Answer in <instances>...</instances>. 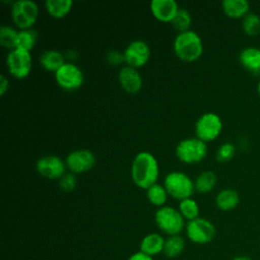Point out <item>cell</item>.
I'll return each mask as SVG.
<instances>
[{
  "instance_id": "cell-16",
  "label": "cell",
  "mask_w": 260,
  "mask_h": 260,
  "mask_svg": "<svg viewBox=\"0 0 260 260\" xmlns=\"http://www.w3.org/2000/svg\"><path fill=\"white\" fill-rule=\"evenodd\" d=\"M166 239L157 233H150L144 236L140 242V251L150 257L164 252Z\"/></svg>"
},
{
  "instance_id": "cell-3",
  "label": "cell",
  "mask_w": 260,
  "mask_h": 260,
  "mask_svg": "<svg viewBox=\"0 0 260 260\" xmlns=\"http://www.w3.org/2000/svg\"><path fill=\"white\" fill-rule=\"evenodd\" d=\"M164 186L170 196L180 201L192 197L195 191L193 180L187 174L180 171H173L167 174Z\"/></svg>"
},
{
  "instance_id": "cell-14",
  "label": "cell",
  "mask_w": 260,
  "mask_h": 260,
  "mask_svg": "<svg viewBox=\"0 0 260 260\" xmlns=\"http://www.w3.org/2000/svg\"><path fill=\"white\" fill-rule=\"evenodd\" d=\"M118 78L122 88L128 93H137L142 87V76L137 68L128 65L122 67L119 71Z\"/></svg>"
},
{
  "instance_id": "cell-33",
  "label": "cell",
  "mask_w": 260,
  "mask_h": 260,
  "mask_svg": "<svg viewBox=\"0 0 260 260\" xmlns=\"http://www.w3.org/2000/svg\"><path fill=\"white\" fill-rule=\"evenodd\" d=\"M127 260H154V259H153V257H150V256L142 253L141 251H139V252H135L132 255H130Z\"/></svg>"
},
{
  "instance_id": "cell-4",
  "label": "cell",
  "mask_w": 260,
  "mask_h": 260,
  "mask_svg": "<svg viewBox=\"0 0 260 260\" xmlns=\"http://www.w3.org/2000/svg\"><path fill=\"white\" fill-rule=\"evenodd\" d=\"M154 221L156 226L168 236L180 235L185 230V219L180 211L172 206L159 207L154 214Z\"/></svg>"
},
{
  "instance_id": "cell-12",
  "label": "cell",
  "mask_w": 260,
  "mask_h": 260,
  "mask_svg": "<svg viewBox=\"0 0 260 260\" xmlns=\"http://www.w3.org/2000/svg\"><path fill=\"white\" fill-rule=\"evenodd\" d=\"M95 160V155L89 149H76L68 153L65 162L71 173L81 174L91 170Z\"/></svg>"
},
{
  "instance_id": "cell-31",
  "label": "cell",
  "mask_w": 260,
  "mask_h": 260,
  "mask_svg": "<svg viewBox=\"0 0 260 260\" xmlns=\"http://www.w3.org/2000/svg\"><path fill=\"white\" fill-rule=\"evenodd\" d=\"M76 178L73 173H65L59 180V186L62 191L70 192L76 187Z\"/></svg>"
},
{
  "instance_id": "cell-28",
  "label": "cell",
  "mask_w": 260,
  "mask_h": 260,
  "mask_svg": "<svg viewBox=\"0 0 260 260\" xmlns=\"http://www.w3.org/2000/svg\"><path fill=\"white\" fill-rule=\"evenodd\" d=\"M171 22L176 30H178L179 32H183L189 30L192 22V17L187 9L180 8Z\"/></svg>"
},
{
  "instance_id": "cell-19",
  "label": "cell",
  "mask_w": 260,
  "mask_h": 260,
  "mask_svg": "<svg viewBox=\"0 0 260 260\" xmlns=\"http://www.w3.org/2000/svg\"><path fill=\"white\" fill-rule=\"evenodd\" d=\"M240 203V195L234 189H223L215 197V204L222 211L235 209Z\"/></svg>"
},
{
  "instance_id": "cell-26",
  "label": "cell",
  "mask_w": 260,
  "mask_h": 260,
  "mask_svg": "<svg viewBox=\"0 0 260 260\" xmlns=\"http://www.w3.org/2000/svg\"><path fill=\"white\" fill-rule=\"evenodd\" d=\"M178 210L182 214L185 220L190 221L197 217H199V206L192 197L183 199L179 202V208Z\"/></svg>"
},
{
  "instance_id": "cell-11",
  "label": "cell",
  "mask_w": 260,
  "mask_h": 260,
  "mask_svg": "<svg viewBox=\"0 0 260 260\" xmlns=\"http://www.w3.org/2000/svg\"><path fill=\"white\" fill-rule=\"evenodd\" d=\"M125 62L134 68L143 67L150 58V48L142 40H134L128 44L124 52Z\"/></svg>"
},
{
  "instance_id": "cell-35",
  "label": "cell",
  "mask_w": 260,
  "mask_h": 260,
  "mask_svg": "<svg viewBox=\"0 0 260 260\" xmlns=\"http://www.w3.org/2000/svg\"><path fill=\"white\" fill-rule=\"evenodd\" d=\"M233 260H252V259L247 255H239V256L234 257Z\"/></svg>"
},
{
  "instance_id": "cell-36",
  "label": "cell",
  "mask_w": 260,
  "mask_h": 260,
  "mask_svg": "<svg viewBox=\"0 0 260 260\" xmlns=\"http://www.w3.org/2000/svg\"><path fill=\"white\" fill-rule=\"evenodd\" d=\"M258 93H259V95H260V80H259V82H258Z\"/></svg>"
},
{
  "instance_id": "cell-2",
  "label": "cell",
  "mask_w": 260,
  "mask_h": 260,
  "mask_svg": "<svg viewBox=\"0 0 260 260\" xmlns=\"http://www.w3.org/2000/svg\"><path fill=\"white\" fill-rule=\"evenodd\" d=\"M174 52L179 59L185 62H194L203 53V42L194 30L179 32L174 40Z\"/></svg>"
},
{
  "instance_id": "cell-6",
  "label": "cell",
  "mask_w": 260,
  "mask_h": 260,
  "mask_svg": "<svg viewBox=\"0 0 260 260\" xmlns=\"http://www.w3.org/2000/svg\"><path fill=\"white\" fill-rule=\"evenodd\" d=\"M39 16V6L31 0H17L11 6V18L20 29L31 28Z\"/></svg>"
},
{
  "instance_id": "cell-22",
  "label": "cell",
  "mask_w": 260,
  "mask_h": 260,
  "mask_svg": "<svg viewBox=\"0 0 260 260\" xmlns=\"http://www.w3.org/2000/svg\"><path fill=\"white\" fill-rule=\"evenodd\" d=\"M186 242L183 237L180 235L175 236H169L165 241V247H164V254L167 258L174 259L179 257L184 249H185Z\"/></svg>"
},
{
  "instance_id": "cell-27",
  "label": "cell",
  "mask_w": 260,
  "mask_h": 260,
  "mask_svg": "<svg viewBox=\"0 0 260 260\" xmlns=\"http://www.w3.org/2000/svg\"><path fill=\"white\" fill-rule=\"evenodd\" d=\"M18 31L9 25H2L0 27V44L2 47L11 50L16 49Z\"/></svg>"
},
{
  "instance_id": "cell-8",
  "label": "cell",
  "mask_w": 260,
  "mask_h": 260,
  "mask_svg": "<svg viewBox=\"0 0 260 260\" xmlns=\"http://www.w3.org/2000/svg\"><path fill=\"white\" fill-rule=\"evenodd\" d=\"M222 130L221 118L214 112L202 114L195 123L196 137L204 142L216 139Z\"/></svg>"
},
{
  "instance_id": "cell-23",
  "label": "cell",
  "mask_w": 260,
  "mask_h": 260,
  "mask_svg": "<svg viewBox=\"0 0 260 260\" xmlns=\"http://www.w3.org/2000/svg\"><path fill=\"white\" fill-rule=\"evenodd\" d=\"M216 175L212 171H204L195 179V191L199 193H208L216 185Z\"/></svg>"
},
{
  "instance_id": "cell-32",
  "label": "cell",
  "mask_w": 260,
  "mask_h": 260,
  "mask_svg": "<svg viewBox=\"0 0 260 260\" xmlns=\"http://www.w3.org/2000/svg\"><path fill=\"white\" fill-rule=\"evenodd\" d=\"M106 60L111 65H120L121 63L125 62L124 54L117 51V50H111L106 55Z\"/></svg>"
},
{
  "instance_id": "cell-15",
  "label": "cell",
  "mask_w": 260,
  "mask_h": 260,
  "mask_svg": "<svg viewBox=\"0 0 260 260\" xmlns=\"http://www.w3.org/2000/svg\"><path fill=\"white\" fill-rule=\"evenodd\" d=\"M179 9V5L175 0H152L150 2L152 15L162 22H171Z\"/></svg>"
},
{
  "instance_id": "cell-25",
  "label": "cell",
  "mask_w": 260,
  "mask_h": 260,
  "mask_svg": "<svg viewBox=\"0 0 260 260\" xmlns=\"http://www.w3.org/2000/svg\"><path fill=\"white\" fill-rule=\"evenodd\" d=\"M39 38V32L34 28H27V29H20L18 31L17 37V46L16 48L30 52Z\"/></svg>"
},
{
  "instance_id": "cell-17",
  "label": "cell",
  "mask_w": 260,
  "mask_h": 260,
  "mask_svg": "<svg viewBox=\"0 0 260 260\" xmlns=\"http://www.w3.org/2000/svg\"><path fill=\"white\" fill-rule=\"evenodd\" d=\"M241 65L251 73H260V48L246 47L239 54Z\"/></svg>"
},
{
  "instance_id": "cell-34",
  "label": "cell",
  "mask_w": 260,
  "mask_h": 260,
  "mask_svg": "<svg viewBox=\"0 0 260 260\" xmlns=\"http://www.w3.org/2000/svg\"><path fill=\"white\" fill-rule=\"evenodd\" d=\"M8 87H9L8 78L4 74H1V76H0V95H4L5 92L8 90Z\"/></svg>"
},
{
  "instance_id": "cell-29",
  "label": "cell",
  "mask_w": 260,
  "mask_h": 260,
  "mask_svg": "<svg viewBox=\"0 0 260 260\" xmlns=\"http://www.w3.org/2000/svg\"><path fill=\"white\" fill-rule=\"evenodd\" d=\"M243 30L249 36H256L260 32V16L256 13L249 12L242 20Z\"/></svg>"
},
{
  "instance_id": "cell-20",
  "label": "cell",
  "mask_w": 260,
  "mask_h": 260,
  "mask_svg": "<svg viewBox=\"0 0 260 260\" xmlns=\"http://www.w3.org/2000/svg\"><path fill=\"white\" fill-rule=\"evenodd\" d=\"M223 12L231 18H241L249 13L250 4L247 0H223Z\"/></svg>"
},
{
  "instance_id": "cell-30",
  "label": "cell",
  "mask_w": 260,
  "mask_h": 260,
  "mask_svg": "<svg viewBox=\"0 0 260 260\" xmlns=\"http://www.w3.org/2000/svg\"><path fill=\"white\" fill-rule=\"evenodd\" d=\"M235 152H236V148L233 143H231V142L222 143L219 146V148L217 149L216 159L219 162L229 161L230 159L233 158V156L235 155Z\"/></svg>"
},
{
  "instance_id": "cell-9",
  "label": "cell",
  "mask_w": 260,
  "mask_h": 260,
  "mask_svg": "<svg viewBox=\"0 0 260 260\" xmlns=\"http://www.w3.org/2000/svg\"><path fill=\"white\" fill-rule=\"evenodd\" d=\"M6 65L13 77L17 79L25 78L30 73L32 67L30 52L18 48L11 50L6 57Z\"/></svg>"
},
{
  "instance_id": "cell-13",
  "label": "cell",
  "mask_w": 260,
  "mask_h": 260,
  "mask_svg": "<svg viewBox=\"0 0 260 260\" xmlns=\"http://www.w3.org/2000/svg\"><path fill=\"white\" fill-rule=\"evenodd\" d=\"M66 168V162L61 157L54 154L44 155L36 162L38 173L50 180L60 179L65 174Z\"/></svg>"
},
{
  "instance_id": "cell-7",
  "label": "cell",
  "mask_w": 260,
  "mask_h": 260,
  "mask_svg": "<svg viewBox=\"0 0 260 260\" xmlns=\"http://www.w3.org/2000/svg\"><path fill=\"white\" fill-rule=\"evenodd\" d=\"M185 232L188 240L197 245H205L212 242L216 236L214 224L203 217H197L187 221Z\"/></svg>"
},
{
  "instance_id": "cell-10",
  "label": "cell",
  "mask_w": 260,
  "mask_h": 260,
  "mask_svg": "<svg viewBox=\"0 0 260 260\" xmlns=\"http://www.w3.org/2000/svg\"><path fill=\"white\" fill-rule=\"evenodd\" d=\"M54 74L57 84L65 90H75L84 81V75L81 69L71 62H65Z\"/></svg>"
},
{
  "instance_id": "cell-1",
  "label": "cell",
  "mask_w": 260,
  "mask_h": 260,
  "mask_svg": "<svg viewBox=\"0 0 260 260\" xmlns=\"http://www.w3.org/2000/svg\"><path fill=\"white\" fill-rule=\"evenodd\" d=\"M158 176L159 167L155 156L149 151L138 152L131 165V178L134 184L146 190L156 183Z\"/></svg>"
},
{
  "instance_id": "cell-21",
  "label": "cell",
  "mask_w": 260,
  "mask_h": 260,
  "mask_svg": "<svg viewBox=\"0 0 260 260\" xmlns=\"http://www.w3.org/2000/svg\"><path fill=\"white\" fill-rule=\"evenodd\" d=\"M72 0H46L45 8L47 12L54 18H63L71 10Z\"/></svg>"
},
{
  "instance_id": "cell-5",
  "label": "cell",
  "mask_w": 260,
  "mask_h": 260,
  "mask_svg": "<svg viewBox=\"0 0 260 260\" xmlns=\"http://www.w3.org/2000/svg\"><path fill=\"white\" fill-rule=\"evenodd\" d=\"M207 144L197 137H190L181 140L175 149L179 160L187 165L201 161L207 155Z\"/></svg>"
},
{
  "instance_id": "cell-18",
  "label": "cell",
  "mask_w": 260,
  "mask_h": 260,
  "mask_svg": "<svg viewBox=\"0 0 260 260\" xmlns=\"http://www.w3.org/2000/svg\"><path fill=\"white\" fill-rule=\"evenodd\" d=\"M65 63V55L57 50H46L40 55L41 66L51 72H56Z\"/></svg>"
},
{
  "instance_id": "cell-24",
  "label": "cell",
  "mask_w": 260,
  "mask_h": 260,
  "mask_svg": "<svg viewBox=\"0 0 260 260\" xmlns=\"http://www.w3.org/2000/svg\"><path fill=\"white\" fill-rule=\"evenodd\" d=\"M168 192L164 185H160L158 183L153 184L148 189H146V197L148 201L154 205L159 207L165 206V203L168 199Z\"/></svg>"
}]
</instances>
